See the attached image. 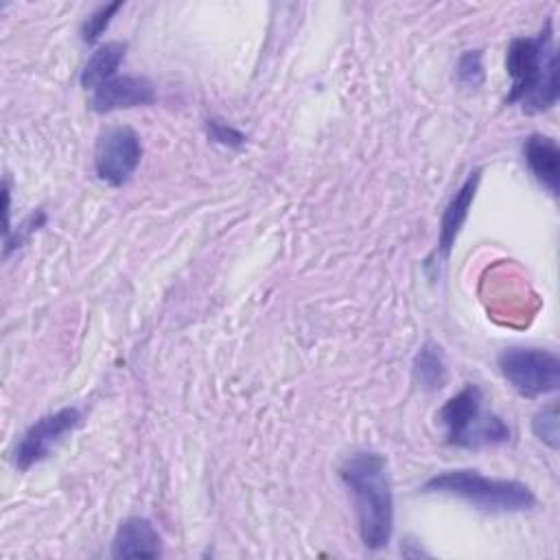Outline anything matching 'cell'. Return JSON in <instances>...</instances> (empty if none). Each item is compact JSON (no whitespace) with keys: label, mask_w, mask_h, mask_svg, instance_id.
Wrapping results in <instances>:
<instances>
[{"label":"cell","mask_w":560,"mask_h":560,"mask_svg":"<svg viewBox=\"0 0 560 560\" xmlns=\"http://www.w3.org/2000/svg\"><path fill=\"white\" fill-rule=\"evenodd\" d=\"M339 477L352 494L357 529L368 551H381L394 534V492L387 459L376 451H354L339 466Z\"/></svg>","instance_id":"6da1fadb"},{"label":"cell","mask_w":560,"mask_h":560,"mask_svg":"<svg viewBox=\"0 0 560 560\" xmlns=\"http://www.w3.org/2000/svg\"><path fill=\"white\" fill-rule=\"evenodd\" d=\"M162 551V538L153 523L144 516L125 518L112 540L114 558H158Z\"/></svg>","instance_id":"30bf717a"},{"label":"cell","mask_w":560,"mask_h":560,"mask_svg":"<svg viewBox=\"0 0 560 560\" xmlns=\"http://www.w3.org/2000/svg\"><path fill=\"white\" fill-rule=\"evenodd\" d=\"M90 94H92L90 107L96 114L144 107V105H153L158 98L155 85L147 77H136V74H116Z\"/></svg>","instance_id":"ba28073f"},{"label":"cell","mask_w":560,"mask_h":560,"mask_svg":"<svg viewBox=\"0 0 560 560\" xmlns=\"http://www.w3.org/2000/svg\"><path fill=\"white\" fill-rule=\"evenodd\" d=\"M523 160L534 179L551 195L560 190V149L551 136L532 133L523 142Z\"/></svg>","instance_id":"9c48e42d"},{"label":"cell","mask_w":560,"mask_h":560,"mask_svg":"<svg viewBox=\"0 0 560 560\" xmlns=\"http://www.w3.org/2000/svg\"><path fill=\"white\" fill-rule=\"evenodd\" d=\"M532 431L534 435L547 444L551 451L558 448L560 444V420H558V405L551 402L545 409H540L534 420H532Z\"/></svg>","instance_id":"9a60e30c"},{"label":"cell","mask_w":560,"mask_h":560,"mask_svg":"<svg viewBox=\"0 0 560 560\" xmlns=\"http://www.w3.org/2000/svg\"><path fill=\"white\" fill-rule=\"evenodd\" d=\"M510 90L505 105H521L525 114L549 112L558 103V50L553 20L532 37H514L505 52Z\"/></svg>","instance_id":"7a4b0ae2"},{"label":"cell","mask_w":560,"mask_h":560,"mask_svg":"<svg viewBox=\"0 0 560 560\" xmlns=\"http://www.w3.org/2000/svg\"><path fill=\"white\" fill-rule=\"evenodd\" d=\"M483 392L475 383H466L455 396H451L435 413L438 424L444 431V442L459 448H483L510 442L508 422L486 409Z\"/></svg>","instance_id":"277c9868"},{"label":"cell","mask_w":560,"mask_h":560,"mask_svg":"<svg viewBox=\"0 0 560 560\" xmlns=\"http://www.w3.org/2000/svg\"><path fill=\"white\" fill-rule=\"evenodd\" d=\"M127 52V44L125 42H105L101 44L88 59V63L81 70V85L88 92H94L98 85H103L105 81H109L112 77H116L118 66L122 63Z\"/></svg>","instance_id":"7c38bea8"},{"label":"cell","mask_w":560,"mask_h":560,"mask_svg":"<svg viewBox=\"0 0 560 560\" xmlns=\"http://www.w3.org/2000/svg\"><path fill=\"white\" fill-rule=\"evenodd\" d=\"M413 378L422 389H429V392L444 387L448 378L444 352L431 339H427L413 357Z\"/></svg>","instance_id":"4fadbf2b"},{"label":"cell","mask_w":560,"mask_h":560,"mask_svg":"<svg viewBox=\"0 0 560 560\" xmlns=\"http://www.w3.org/2000/svg\"><path fill=\"white\" fill-rule=\"evenodd\" d=\"M120 7H122V2H112V4H103V7H98L96 11H92V13L83 20V24H81V39H83L85 44H94V42L105 33V28L109 26L114 13H116Z\"/></svg>","instance_id":"2e32d148"},{"label":"cell","mask_w":560,"mask_h":560,"mask_svg":"<svg viewBox=\"0 0 560 560\" xmlns=\"http://www.w3.org/2000/svg\"><path fill=\"white\" fill-rule=\"evenodd\" d=\"M81 420L83 416L77 407H61L37 418L18 440L13 448V466L24 472L44 462L52 448L81 424Z\"/></svg>","instance_id":"52a82bcc"},{"label":"cell","mask_w":560,"mask_h":560,"mask_svg":"<svg viewBox=\"0 0 560 560\" xmlns=\"http://www.w3.org/2000/svg\"><path fill=\"white\" fill-rule=\"evenodd\" d=\"M422 492L455 497L490 514L525 512L536 505V494L527 483L516 479L486 477L470 468L438 472L422 483Z\"/></svg>","instance_id":"3957f363"},{"label":"cell","mask_w":560,"mask_h":560,"mask_svg":"<svg viewBox=\"0 0 560 560\" xmlns=\"http://www.w3.org/2000/svg\"><path fill=\"white\" fill-rule=\"evenodd\" d=\"M142 160V140L136 129L114 125L101 131L94 147V173L107 186H122L131 179Z\"/></svg>","instance_id":"8992f818"},{"label":"cell","mask_w":560,"mask_h":560,"mask_svg":"<svg viewBox=\"0 0 560 560\" xmlns=\"http://www.w3.org/2000/svg\"><path fill=\"white\" fill-rule=\"evenodd\" d=\"M206 129H208V138H210L212 142L223 144V147L238 149V147H243V142H245V136H243L238 129H234L232 125H228V122H223V120H219V118L206 120Z\"/></svg>","instance_id":"e0dca14e"},{"label":"cell","mask_w":560,"mask_h":560,"mask_svg":"<svg viewBox=\"0 0 560 560\" xmlns=\"http://www.w3.org/2000/svg\"><path fill=\"white\" fill-rule=\"evenodd\" d=\"M455 79L462 88L475 90L486 81L481 50H464L455 63Z\"/></svg>","instance_id":"5bb4252c"},{"label":"cell","mask_w":560,"mask_h":560,"mask_svg":"<svg viewBox=\"0 0 560 560\" xmlns=\"http://www.w3.org/2000/svg\"><path fill=\"white\" fill-rule=\"evenodd\" d=\"M479 179H481V171L475 168L472 173H468V177L462 182V186L453 192V197L448 199L442 219H440V234H438V252L442 256H448L459 232L462 225L468 219V210L475 201L477 188H479Z\"/></svg>","instance_id":"8fae6325"},{"label":"cell","mask_w":560,"mask_h":560,"mask_svg":"<svg viewBox=\"0 0 560 560\" xmlns=\"http://www.w3.org/2000/svg\"><path fill=\"white\" fill-rule=\"evenodd\" d=\"M497 365L508 385L525 398L547 396L560 387V359L553 350L510 346L501 350Z\"/></svg>","instance_id":"5b68a950"}]
</instances>
